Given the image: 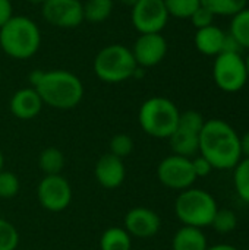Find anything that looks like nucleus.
Here are the masks:
<instances>
[{"label":"nucleus","instance_id":"obj_22","mask_svg":"<svg viewBox=\"0 0 249 250\" xmlns=\"http://www.w3.org/2000/svg\"><path fill=\"white\" fill-rule=\"evenodd\" d=\"M247 3L248 0H201L214 16H235L247 7Z\"/></svg>","mask_w":249,"mask_h":250},{"label":"nucleus","instance_id":"obj_6","mask_svg":"<svg viewBox=\"0 0 249 250\" xmlns=\"http://www.w3.org/2000/svg\"><path fill=\"white\" fill-rule=\"evenodd\" d=\"M217 209L216 199L207 190L195 188L182 190L175 202V214L178 220L188 227L203 229L211 226Z\"/></svg>","mask_w":249,"mask_h":250},{"label":"nucleus","instance_id":"obj_24","mask_svg":"<svg viewBox=\"0 0 249 250\" xmlns=\"http://www.w3.org/2000/svg\"><path fill=\"white\" fill-rule=\"evenodd\" d=\"M233 182L236 193L242 201L249 204V158H241V161L233 168Z\"/></svg>","mask_w":249,"mask_h":250},{"label":"nucleus","instance_id":"obj_32","mask_svg":"<svg viewBox=\"0 0 249 250\" xmlns=\"http://www.w3.org/2000/svg\"><path fill=\"white\" fill-rule=\"evenodd\" d=\"M191 163H192V170L195 173V177H205L208 174H211V171L214 170L213 166L210 164V161L207 158H204L203 155H195L191 158Z\"/></svg>","mask_w":249,"mask_h":250},{"label":"nucleus","instance_id":"obj_3","mask_svg":"<svg viewBox=\"0 0 249 250\" xmlns=\"http://www.w3.org/2000/svg\"><path fill=\"white\" fill-rule=\"evenodd\" d=\"M41 45L38 25L28 16L13 15L0 28V48L15 60L32 57Z\"/></svg>","mask_w":249,"mask_h":250},{"label":"nucleus","instance_id":"obj_26","mask_svg":"<svg viewBox=\"0 0 249 250\" xmlns=\"http://www.w3.org/2000/svg\"><path fill=\"white\" fill-rule=\"evenodd\" d=\"M236 226H238V217L232 209H217L211 221V227L220 234H227L233 231Z\"/></svg>","mask_w":249,"mask_h":250},{"label":"nucleus","instance_id":"obj_16","mask_svg":"<svg viewBox=\"0 0 249 250\" xmlns=\"http://www.w3.org/2000/svg\"><path fill=\"white\" fill-rule=\"evenodd\" d=\"M170 148L175 155L192 158L200 152V132L191 130L183 126H176L175 132L169 138Z\"/></svg>","mask_w":249,"mask_h":250},{"label":"nucleus","instance_id":"obj_31","mask_svg":"<svg viewBox=\"0 0 249 250\" xmlns=\"http://www.w3.org/2000/svg\"><path fill=\"white\" fill-rule=\"evenodd\" d=\"M214 15L207 9L204 7L203 4L192 13V16L189 18L192 25L197 28V29H201V28H205V26H210V25H214Z\"/></svg>","mask_w":249,"mask_h":250},{"label":"nucleus","instance_id":"obj_21","mask_svg":"<svg viewBox=\"0 0 249 250\" xmlns=\"http://www.w3.org/2000/svg\"><path fill=\"white\" fill-rule=\"evenodd\" d=\"M38 166L44 176H54L60 174L65 167V155L56 146H48L41 151L38 157Z\"/></svg>","mask_w":249,"mask_h":250},{"label":"nucleus","instance_id":"obj_25","mask_svg":"<svg viewBox=\"0 0 249 250\" xmlns=\"http://www.w3.org/2000/svg\"><path fill=\"white\" fill-rule=\"evenodd\" d=\"M169 16L179 19H189L192 13L201 6V0H164Z\"/></svg>","mask_w":249,"mask_h":250},{"label":"nucleus","instance_id":"obj_28","mask_svg":"<svg viewBox=\"0 0 249 250\" xmlns=\"http://www.w3.org/2000/svg\"><path fill=\"white\" fill-rule=\"evenodd\" d=\"M19 245V233L16 227L0 218V250H16Z\"/></svg>","mask_w":249,"mask_h":250},{"label":"nucleus","instance_id":"obj_41","mask_svg":"<svg viewBox=\"0 0 249 250\" xmlns=\"http://www.w3.org/2000/svg\"><path fill=\"white\" fill-rule=\"evenodd\" d=\"M0 81H1V69H0Z\"/></svg>","mask_w":249,"mask_h":250},{"label":"nucleus","instance_id":"obj_1","mask_svg":"<svg viewBox=\"0 0 249 250\" xmlns=\"http://www.w3.org/2000/svg\"><path fill=\"white\" fill-rule=\"evenodd\" d=\"M198 154L207 158L213 168L232 170L242 158L241 136L225 120H205V125L200 133Z\"/></svg>","mask_w":249,"mask_h":250},{"label":"nucleus","instance_id":"obj_14","mask_svg":"<svg viewBox=\"0 0 249 250\" xmlns=\"http://www.w3.org/2000/svg\"><path fill=\"white\" fill-rule=\"evenodd\" d=\"M94 176L98 185L104 189H117L126 179L123 160L109 154L101 155L94 167Z\"/></svg>","mask_w":249,"mask_h":250},{"label":"nucleus","instance_id":"obj_29","mask_svg":"<svg viewBox=\"0 0 249 250\" xmlns=\"http://www.w3.org/2000/svg\"><path fill=\"white\" fill-rule=\"evenodd\" d=\"M134 151V139L126 133H117L110 139V154L119 158L128 157Z\"/></svg>","mask_w":249,"mask_h":250},{"label":"nucleus","instance_id":"obj_13","mask_svg":"<svg viewBox=\"0 0 249 250\" xmlns=\"http://www.w3.org/2000/svg\"><path fill=\"white\" fill-rule=\"evenodd\" d=\"M123 229L131 234V237L150 239L160 231L161 220L156 211L144 207H136L126 212Z\"/></svg>","mask_w":249,"mask_h":250},{"label":"nucleus","instance_id":"obj_38","mask_svg":"<svg viewBox=\"0 0 249 250\" xmlns=\"http://www.w3.org/2000/svg\"><path fill=\"white\" fill-rule=\"evenodd\" d=\"M26 1H29V3H32V4H44V3L48 1V0H26Z\"/></svg>","mask_w":249,"mask_h":250},{"label":"nucleus","instance_id":"obj_17","mask_svg":"<svg viewBox=\"0 0 249 250\" xmlns=\"http://www.w3.org/2000/svg\"><path fill=\"white\" fill-rule=\"evenodd\" d=\"M225 34L226 32L216 25L197 29L195 37H194L197 50L205 56H219L222 53Z\"/></svg>","mask_w":249,"mask_h":250},{"label":"nucleus","instance_id":"obj_27","mask_svg":"<svg viewBox=\"0 0 249 250\" xmlns=\"http://www.w3.org/2000/svg\"><path fill=\"white\" fill-rule=\"evenodd\" d=\"M21 182L12 171H0V199H12L19 193Z\"/></svg>","mask_w":249,"mask_h":250},{"label":"nucleus","instance_id":"obj_34","mask_svg":"<svg viewBox=\"0 0 249 250\" xmlns=\"http://www.w3.org/2000/svg\"><path fill=\"white\" fill-rule=\"evenodd\" d=\"M13 16V6L10 0H0V28Z\"/></svg>","mask_w":249,"mask_h":250},{"label":"nucleus","instance_id":"obj_4","mask_svg":"<svg viewBox=\"0 0 249 250\" xmlns=\"http://www.w3.org/2000/svg\"><path fill=\"white\" fill-rule=\"evenodd\" d=\"M179 108L166 97H151L145 100L138 111L141 129L153 138L169 139L179 122Z\"/></svg>","mask_w":249,"mask_h":250},{"label":"nucleus","instance_id":"obj_30","mask_svg":"<svg viewBox=\"0 0 249 250\" xmlns=\"http://www.w3.org/2000/svg\"><path fill=\"white\" fill-rule=\"evenodd\" d=\"M178 125L201 133V130H203V127L205 125V120H204V117H203L201 113H198L195 110H186V111H183V113L179 114Z\"/></svg>","mask_w":249,"mask_h":250},{"label":"nucleus","instance_id":"obj_40","mask_svg":"<svg viewBox=\"0 0 249 250\" xmlns=\"http://www.w3.org/2000/svg\"><path fill=\"white\" fill-rule=\"evenodd\" d=\"M244 60H245V67H247V72H248V78H249V53H248V56H247Z\"/></svg>","mask_w":249,"mask_h":250},{"label":"nucleus","instance_id":"obj_11","mask_svg":"<svg viewBox=\"0 0 249 250\" xmlns=\"http://www.w3.org/2000/svg\"><path fill=\"white\" fill-rule=\"evenodd\" d=\"M45 22L57 28H76L84 22L82 0H48L41 4Z\"/></svg>","mask_w":249,"mask_h":250},{"label":"nucleus","instance_id":"obj_23","mask_svg":"<svg viewBox=\"0 0 249 250\" xmlns=\"http://www.w3.org/2000/svg\"><path fill=\"white\" fill-rule=\"evenodd\" d=\"M242 45L249 50V7L242 9L239 13L232 16L230 31H229Z\"/></svg>","mask_w":249,"mask_h":250},{"label":"nucleus","instance_id":"obj_19","mask_svg":"<svg viewBox=\"0 0 249 250\" xmlns=\"http://www.w3.org/2000/svg\"><path fill=\"white\" fill-rule=\"evenodd\" d=\"M113 0H84V21L90 23H103L113 13Z\"/></svg>","mask_w":249,"mask_h":250},{"label":"nucleus","instance_id":"obj_15","mask_svg":"<svg viewBox=\"0 0 249 250\" xmlns=\"http://www.w3.org/2000/svg\"><path fill=\"white\" fill-rule=\"evenodd\" d=\"M43 105L44 103L41 97L32 86L18 89L9 101L10 113L19 120H31L37 117L41 113Z\"/></svg>","mask_w":249,"mask_h":250},{"label":"nucleus","instance_id":"obj_10","mask_svg":"<svg viewBox=\"0 0 249 250\" xmlns=\"http://www.w3.org/2000/svg\"><path fill=\"white\" fill-rule=\"evenodd\" d=\"M37 198L40 205L50 212H62L72 202L70 183L62 176H44L37 186Z\"/></svg>","mask_w":249,"mask_h":250},{"label":"nucleus","instance_id":"obj_18","mask_svg":"<svg viewBox=\"0 0 249 250\" xmlns=\"http://www.w3.org/2000/svg\"><path fill=\"white\" fill-rule=\"evenodd\" d=\"M172 249L207 250L208 249V243H207V237L201 229L183 226L175 233L173 240H172Z\"/></svg>","mask_w":249,"mask_h":250},{"label":"nucleus","instance_id":"obj_5","mask_svg":"<svg viewBox=\"0 0 249 250\" xmlns=\"http://www.w3.org/2000/svg\"><path fill=\"white\" fill-rule=\"evenodd\" d=\"M94 73L106 83H120L135 76L138 64L132 50L123 44H110L94 57Z\"/></svg>","mask_w":249,"mask_h":250},{"label":"nucleus","instance_id":"obj_36","mask_svg":"<svg viewBox=\"0 0 249 250\" xmlns=\"http://www.w3.org/2000/svg\"><path fill=\"white\" fill-rule=\"evenodd\" d=\"M207 250H239V249H236V248H235V246H232V245H216V246L208 248Z\"/></svg>","mask_w":249,"mask_h":250},{"label":"nucleus","instance_id":"obj_35","mask_svg":"<svg viewBox=\"0 0 249 250\" xmlns=\"http://www.w3.org/2000/svg\"><path fill=\"white\" fill-rule=\"evenodd\" d=\"M241 152L244 155L242 158H249V130L241 136Z\"/></svg>","mask_w":249,"mask_h":250},{"label":"nucleus","instance_id":"obj_39","mask_svg":"<svg viewBox=\"0 0 249 250\" xmlns=\"http://www.w3.org/2000/svg\"><path fill=\"white\" fill-rule=\"evenodd\" d=\"M3 167H4V157H3V152L0 151V171L4 170Z\"/></svg>","mask_w":249,"mask_h":250},{"label":"nucleus","instance_id":"obj_12","mask_svg":"<svg viewBox=\"0 0 249 250\" xmlns=\"http://www.w3.org/2000/svg\"><path fill=\"white\" fill-rule=\"evenodd\" d=\"M138 67H153L161 63L167 54V41L158 34H139L131 48Z\"/></svg>","mask_w":249,"mask_h":250},{"label":"nucleus","instance_id":"obj_9","mask_svg":"<svg viewBox=\"0 0 249 250\" xmlns=\"http://www.w3.org/2000/svg\"><path fill=\"white\" fill-rule=\"evenodd\" d=\"M134 28L139 34H158L169 21L164 0H138L131 10Z\"/></svg>","mask_w":249,"mask_h":250},{"label":"nucleus","instance_id":"obj_37","mask_svg":"<svg viewBox=\"0 0 249 250\" xmlns=\"http://www.w3.org/2000/svg\"><path fill=\"white\" fill-rule=\"evenodd\" d=\"M119 1H120L122 4H125V6H129V7H132V6H134V4H135L138 0H119Z\"/></svg>","mask_w":249,"mask_h":250},{"label":"nucleus","instance_id":"obj_2","mask_svg":"<svg viewBox=\"0 0 249 250\" xmlns=\"http://www.w3.org/2000/svg\"><path fill=\"white\" fill-rule=\"evenodd\" d=\"M29 81L43 103L57 110L75 108L84 98L82 81L65 69L34 70Z\"/></svg>","mask_w":249,"mask_h":250},{"label":"nucleus","instance_id":"obj_33","mask_svg":"<svg viewBox=\"0 0 249 250\" xmlns=\"http://www.w3.org/2000/svg\"><path fill=\"white\" fill-rule=\"evenodd\" d=\"M242 45L239 44V41L230 34L226 32L225 34V40H223V47H222V53H229V54H241L242 51Z\"/></svg>","mask_w":249,"mask_h":250},{"label":"nucleus","instance_id":"obj_7","mask_svg":"<svg viewBox=\"0 0 249 250\" xmlns=\"http://www.w3.org/2000/svg\"><path fill=\"white\" fill-rule=\"evenodd\" d=\"M213 79L225 92H238L248 82L245 60L241 54L220 53L213 64Z\"/></svg>","mask_w":249,"mask_h":250},{"label":"nucleus","instance_id":"obj_20","mask_svg":"<svg viewBox=\"0 0 249 250\" xmlns=\"http://www.w3.org/2000/svg\"><path fill=\"white\" fill-rule=\"evenodd\" d=\"M100 250H132V237L122 227H110L100 237Z\"/></svg>","mask_w":249,"mask_h":250},{"label":"nucleus","instance_id":"obj_8","mask_svg":"<svg viewBox=\"0 0 249 250\" xmlns=\"http://www.w3.org/2000/svg\"><path fill=\"white\" fill-rule=\"evenodd\" d=\"M157 177L163 186L181 192L192 188L197 180L195 173L192 170L191 158L175 154L160 161L157 167Z\"/></svg>","mask_w":249,"mask_h":250}]
</instances>
